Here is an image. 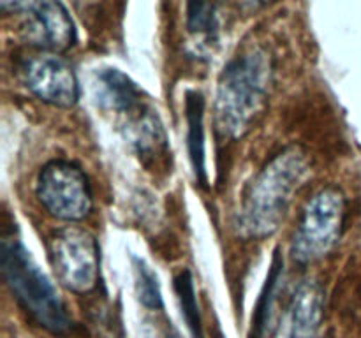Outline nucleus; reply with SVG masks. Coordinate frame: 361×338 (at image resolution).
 Listing matches in <instances>:
<instances>
[{"mask_svg":"<svg viewBox=\"0 0 361 338\" xmlns=\"http://www.w3.org/2000/svg\"><path fill=\"white\" fill-rule=\"evenodd\" d=\"M309 171V157L302 148L289 146L275 155L254 178L245 194L236 217L240 234L254 239L274 234Z\"/></svg>","mask_w":361,"mask_h":338,"instance_id":"f257e3e1","label":"nucleus"},{"mask_svg":"<svg viewBox=\"0 0 361 338\" xmlns=\"http://www.w3.org/2000/svg\"><path fill=\"white\" fill-rule=\"evenodd\" d=\"M274 77L271 56L252 48L229 60L219 77L215 95V125L229 139L250 130L267 104Z\"/></svg>","mask_w":361,"mask_h":338,"instance_id":"f03ea898","label":"nucleus"},{"mask_svg":"<svg viewBox=\"0 0 361 338\" xmlns=\"http://www.w3.org/2000/svg\"><path fill=\"white\" fill-rule=\"evenodd\" d=\"M2 273L14 298L39 326L51 334H66L73 327L56 289L14 234L2 239Z\"/></svg>","mask_w":361,"mask_h":338,"instance_id":"7ed1b4c3","label":"nucleus"},{"mask_svg":"<svg viewBox=\"0 0 361 338\" xmlns=\"http://www.w3.org/2000/svg\"><path fill=\"white\" fill-rule=\"evenodd\" d=\"M345 201L334 187L314 194L296 225L293 236V259L300 264H310L323 259L335 249L344 231Z\"/></svg>","mask_w":361,"mask_h":338,"instance_id":"20e7f679","label":"nucleus"},{"mask_svg":"<svg viewBox=\"0 0 361 338\" xmlns=\"http://www.w3.org/2000/svg\"><path fill=\"white\" fill-rule=\"evenodd\" d=\"M49 263L56 280L74 294H88L101 278V252L94 234L81 227H63L49 239Z\"/></svg>","mask_w":361,"mask_h":338,"instance_id":"39448f33","label":"nucleus"},{"mask_svg":"<svg viewBox=\"0 0 361 338\" xmlns=\"http://www.w3.org/2000/svg\"><path fill=\"white\" fill-rule=\"evenodd\" d=\"M35 194L51 217L80 222L92 211V190L87 175L66 161L48 162L39 171Z\"/></svg>","mask_w":361,"mask_h":338,"instance_id":"423d86ee","label":"nucleus"},{"mask_svg":"<svg viewBox=\"0 0 361 338\" xmlns=\"http://www.w3.org/2000/svg\"><path fill=\"white\" fill-rule=\"evenodd\" d=\"M23 83L39 101L71 108L80 99V83L74 69L59 53L41 51L25 60L21 67Z\"/></svg>","mask_w":361,"mask_h":338,"instance_id":"0eeeda50","label":"nucleus"},{"mask_svg":"<svg viewBox=\"0 0 361 338\" xmlns=\"http://www.w3.org/2000/svg\"><path fill=\"white\" fill-rule=\"evenodd\" d=\"M23 35L41 51L60 53L76 41L73 18L60 0H42L23 14Z\"/></svg>","mask_w":361,"mask_h":338,"instance_id":"6e6552de","label":"nucleus"},{"mask_svg":"<svg viewBox=\"0 0 361 338\" xmlns=\"http://www.w3.org/2000/svg\"><path fill=\"white\" fill-rule=\"evenodd\" d=\"M123 136L136 150L145 165L164 161L168 155V136L157 111L145 102L136 111L123 116Z\"/></svg>","mask_w":361,"mask_h":338,"instance_id":"1a4fd4ad","label":"nucleus"},{"mask_svg":"<svg viewBox=\"0 0 361 338\" xmlns=\"http://www.w3.org/2000/svg\"><path fill=\"white\" fill-rule=\"evenodd\" d=\"M94 97L104 111L115 113L120 118L145 104L141 88L115 67L97 70L94 81Z\"/></svg>","mask_w":361,"mask_h":338,"instance_id":"9d476101","label":"nucleus"},{"mask_svg":"<svg viewBox=\"0 0 361 338\" xmlns=\"http://www.w3.org/2000/svg\"><path fill=\"white\" fill-rule=\"evenodd\" d=\"M324 319V292L316 282H305L295 292L291 306V338H317Z\"/></svg>","mask_w":361,"mask_h":338,"instance_id":"9b49d317","label":"nucleus"},{"mask_svg":"<svg viewBox=\"0 0 361 338\" xmlns=\"http://www.w3.org/2000/svg\"><path fill=\"white\" fill-rule=\"evenodd\" d=\"M187 120V148H189L190 165L200 183H207V165H204V99L200 92H189L185 99Z\"/></svg>","mask_w":361,"mask_h":338,"instance_id":"f8f14e48","label":"nucleus"},{"mask_svg":"<svg viewBox=\"0 0 361 338\" xmlns=\"http://www.w3.org/2000/svg\"><path fill=\"white\" fill-rule=\"evenodd\" d=\"M282 264L281 257L275 256L274 263H271L270 275L264 284V291L261 294L259 303H257L256 315L252 320V338H268L271 334V327H274V315H275V301H277V294L281 291L282 282Z\"/></svg>","mask_w":361,"mask_h":338,"instance_id":"ddd939ff","label":"nucleus"},{"mask_svg":"<svg viewBox=\"0 0 361 338\" xmlns=\"http://www.w3.org/2000/svg\"><path fill=\"white\" fill-rule=\"evenodd\" d=\"M175 291L178 296L182 315L185 319L187 327L192 338H204L203 333V320H201L200 306L196 299V289H194L192 275L189 270H182L175 277Z\"/></svg>","mask_w":361,"mask_h":338,"instance_id":"4468645a","label":"nucleus"},{"mask_svg":"<svg viewBox=\"0 0 361 338\" xmlns=\"http://www.w3.org/2000/svg\"><path fill=\"white\" fill-rule=\"evenodd\" d=\"M134 268V287H136L137 299L141 305L150 312H162L164 310V299H162L161 284L159 277L143 259L133 256Z\"/></svg>","mask_w":361,"mask_h":338,"instance_id":"2eb2a0df","label":"nucleus"},{"mask_svg":"<svg viewBox=\"0 0 361 338\" xmlns=\"http://www.w3.org/2000/svg\"><path fill=\"white\" fill-rule=\"evenodd\" d=\"M187 27L194 34H210L215 28L214 0H189L187 2Z\"/></svg>","mask_w":361,"mask_h":338,"instance_id":"dca6fc26","label":"nucleus"},{"mask_svg":"<svg viewBox=\"0 0 361 338\" xmlns=\"http://www.w3.org/2000/svg\"><path fill=\"white\" fill-rule=\"evenodd\" d=\"M140 338H176L173 333L171 326L166 319H157V317H145L141 323Z\"/></svg>","mask_w":361,"mask_h":338,"instance_id":"f3484780","label":"nucleus"},{"mask_svg":"<svg viewBox=\"0 0 361 338\" xmlns=\"http://www.w3.org/2000/svg\"><path fill=\"white\" fill-rule=\"evenodd\" d=\"M42 0H0V6H2L4 13H16V14H25L30 9H34L37 4H41Z\"/></svg>","mask_w":361,"mask_h":338,"instance_id":"a211bd4d","label":"nucleus"},{"mask_svg":"<svg viewBox=\"0 0 361 338\" xmlns=\"http://www.w3.org/2000/svg\"><path fill=\"white\" fill-rule=\"evenodd\" d=\"M270 2L271 0H242V6L245 7V9L256 11V9H261V7H264Z\"/></svg>","mask_w":361,"mask_h":338,"instance_id":"6ab92c4d","label":"nucleus"}]
</instances>
